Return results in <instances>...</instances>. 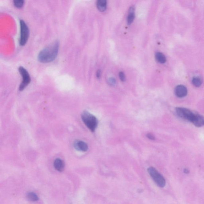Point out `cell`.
I'll list each match as a JSON object with an SVG mask.
<instances>
[{"label":"cell","instance_id":"15","mask_svg":"<svg viewBox=\"0 0 204 204\" xmlns=\"http://www.w3.org/2000/svg\"><path fill=\"white\" fill-rule=\"evenodd\" d=\"M193 84L196 87H199L202 83V80L198 77H194L192 80Z\"/></svg>","mask_w":204,"mask_h":204},{"label":"cell","instance_id":"3","mask_svg":"<svg viewBox=\"0 0 204 204\" xmlns=\"http://www.w3.org/2000/svg\"><path fill=\"white\" fill-rule=\"evenodd\" d=\"M148 171L153 180L159 187H164L166 184V180L158 171L154 167H150L148 169Z\"/></svg>","mask_w":204,"mask_h":204},{"label":"cell","instance_id":"16","mask_svg":"<svg viewBox=\"0 0 204 204\" xmlns=\"http://www.w3.org/2000/svg\"><path fill=\"white\" fill-rule=\"evenodd\" d=\"M24 3L23 0H14V6L17 8L22 7L23 6Z\"/></svg>","mask_w":204,"mask_h":204},{"label":"cell","instance_id":"9","mask_svg":"<svg viewBox=\"0 0 204 204\" xmlns=\"http://www.w3.org/2000/svg\"><path fill=\"white\" fill-rule=\"evenodd\" d=\"M192 123L197 127L203 126L204 125V117L199 114H196Z\"/></svg>","mask_w":204,"mask_h":204},{"label":"cell","instance_id":"20","mask_svg":"<svg viewBox=\"0 0 204 204\" xmlns=\"http://www.w3.org/2000/svg\"><path fill=\"white\" fill-rule=\"evenodd\" d=\"M101 70H98V71H97L96 74L97 77V78L98 79L100 78L101 76Z\"/></svg>","mask_w":204,"mask_h":204},{"label":"cell","instance_id":"10","mask_svg":"<svg viewBox=\"0 0 204 204\" xmlns=\"http://www.w3.org/2000/svg\"><path fill=\"white\" fill-rule=\"evenodd\" d=\"M135 18V7L134 6H130L129 9V14L127 17V23L130 25L133 22Z\"/></svg>","mask_w":204,"mask_h":204},{"label":"cell","instance_id":"18","mask_svg":"<svg viewBox=\"0 0 204 204\" xmlns=\"http://www.w3.org/2000/svg\"><path fill=\"white\" fill-rule=\"evenodd\" d=\"M119 76L120 79L122 81H125L126 79V77L125 73L123 72H120L119 74Z\"/></svg>","mask_w":204,"mask_h":204},{"label":"cell","instance_id":"6","mask_svg":"<svg viewBox=\"0 0 204 204\" xmlns=\"http://www.w3.org/2000/svg\"><path fill=\"white\" fill-rule=\"evenodd\" d=\"M18 71L22 78V82L20 85L19 89L21 91H22L30 83L31 78L27 71L23 67L20 66L18 68Z\"/></svg>","mask_w":204,"mask_h":204},{"label":"cell","instance_id":"21","mask_svg":"<svg viewBox=\"0 0 204 204\" xmlns=\"http://www.w3.org/2000/svg\"><path fill=\"white\" fill-rule=\"evenodd\" d=\"M184 172L186 173V174H188V173H189V171L188 170H187V169H185L184 170Z\"/></svg>","mask_w":204,"mask_h":204},{"label":"cell","instance_id":"5","mask_svg":"<svg viewBox=\"0 0 204 204\" xmlns=\"http://www.w3.org/2000/svg\"><path fill=\"white\" fill-rule=\"evenodd\" d=\"M21 25V37L19 43L21 46H24L27 42L29 39V30L27 25L23 20L20 21Z\"/></svg>","mask_w":204,"mask_h":204},{"label":"cell","instance_id":"4","mask_svg":"<svg viewBox=\"0 0 204 204\" xmlns=\"http://www.w3.org/2000/svg\"><path fill=\"white\" fill-rule=\"evenodd\" d=\"M176 112L179 117L191 122L196 115V114H194L191 110L183 107L177 108L176 109Z\"/></svg>","mask_w":204,"mask_h":204},{"label":"cell","instance_id":"14","mask_svg":"<svg viewBox=\"0 0 204 204\" xmlns=\"http://www.w3.org/2000/svg\"><path fill=\"white\" fill-rule=\"evenodd\" d=\"M27 197L29 200L36 201L38 200V197L37 194L33 192H29L27 194Z\"/></svg>","mask_w":204,"mask_h":204},{"label":"cell","instance_id":"2","mask_svg":"<svg viewBox=\"0 0 204 204\" xmlns=\"http://www.w3.org/2000/svg\"><path fill=\"white\" fill-rule=\"evenodd\" d=\"M81 118L85 125L90 131L94 132L98 126V121L96 117L88 112L84 111L81 114Z\"/></svg>","mask_w":204,"mask_h":204},{"label":"cell","instance_id":"7","mask_svg":"<svg viewBox=\"0 0 204 204\" xmlns=\"http://www.w3.org/2000/svg\"><path fill=\"white\" fill-rule=\"evenodd\" d=\"M176 95L179 98H183L187 95V90L185 86L179 85L176 87L175 89Z\"/></svg>","mask_w":204,"mask_h":204},{"label":"cell","instance_id":"19","mask_svg":"<svg viewBox=\"0 0 204 204\" xmlns=\"http://www.w3.org/2000/svg\"><path fill=\"white\" fill-rule=\"evenodd\" d=\"M146 137L148 138L151 140H154L155 139V138L154 136L152 134H151V133H148V134H147Z\"/></svg>","mask_w":204,"mask_h":204},{"label":"cell","instance_id":"1","mask_svg":"<svg viewBox=\"0 0 204 204\" xmlns=\"http://www.w3.org/2000/svg\"><path fill=\"white\" fill-rule=\"evenodd\" d=\"M59 42L55 41L41 50L38 55V60L47 63L54 60L58 55Z\"/></svg>","mask_w":204,"mask_h":204},{"label":"cell","instance_id":"13","mask_svg":"<svg viewBox=\"0 0 204 204\" xmlns=\"http://www.w3.org/2000/svg\"><path fill=\"white\" fill-rule=\"evenodd\" d=\"M155 56L156 59L159 62L164 64L166 62V57L162 53L157 52L156 53Z\"/></svg>","mask_w":204,"mask_h":204},{"label":"cell","instance_id":"11","mask_svg":"<svg viewBox=\"0 0 204 204\" xmlns=\"http://www.w3.org/2000/svg\"><path fill=\"white\" fill-rule=\"evenodd\" d=\"M54 165L55 168L59 171H63L64 168V163L60 159H56L54 161Z\"/></svg>","mask_w":204,"mask_h":204},{"label":"cell","instance_id":"12","mask_svg":"<svg viewBox=\"0 0 204 204\" xmlns=\"http://www.w3.org/2000/svg\"><path fill=\"white\" fill-rule=\"evenodd\" d=\"M97 7L101 12L105 11L106 9L107 2L106 0H98L97 3Z\"/></svg>","mask_w":204,"mask_h":204},{"label":"cell","instance_id":"17","mask_svg":"<svg viewBox=\"0 0 204 204\" xmlns=\"http://www.w3.org/2000/svg\"><path fill=\"white\" fill-rule=\"evenodd\" d=\"M108 83L110 85H112V86H114V85H115L116 83V81L115 79L113 78V77H111L108 80Z\"/></svg>","mask_w":204,"mask_h":204},{"label":"cell","instance_id":"8","mask_svg":"<svg viewBox=\"0 0 204 204\" xmlns=\"http://www.w3.org/2000/svg\"><path fill=\"white\" fill-rule=\"evenodd\" d=\"M75 148L76 150L82 152L87 151L88 149V146L86 143L82 141H76L74 144Z\"/></svg>","mask_w":204,"mask_h":204}]
</instances>
